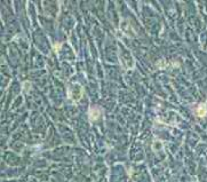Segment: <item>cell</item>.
Returning <instances> with one entry per match:
<instances>
[{"label":"cell","instance_id":"obj_1","mask_svg":"<svg viewBox=\"0 0 207 182\" xmlns=\"http://www.w3.org/2000/svg\"><path fill=\"white\" fill-rule=\"evenodd\" d=\"M88 115H89L90 120H96V119H98V117L101 115V110H100V108H90Z\"/></svg>","mask_w":207,"mask_h":182},{"label":"cell","instance_id":"obj_2","mask_svg":"<svg viewBox=\"0 0 207 182\" xmlns=\"http://www.w3.org/2000/svg\"><path fill=\"white\" fill-rule=\"evenodd\" d=\"M196 113H197V116H199V117H204L207 113V107L205 104H199L197 110H196Z\"/></svg>","mask_w":207,"mask_h":182}]
</instances>
